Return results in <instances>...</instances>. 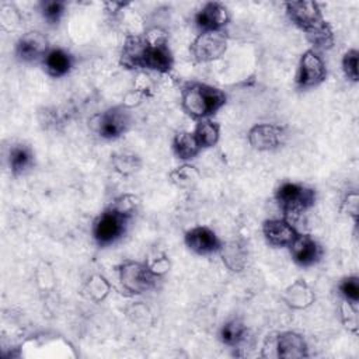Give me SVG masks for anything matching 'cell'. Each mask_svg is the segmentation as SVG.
<instances>
[{
    "mask_svg": "<svg viewBox=\"0 0 359 359\" xmlns=\"http://www.w3.org/2000/svg\"><path fill=\"white\" fill-rule=\"evenodd\" d=\"M226 104V94L217 87L191 83L184 87L181 105L185 114L196 121L210 118Z\"/></svg>",
    "mask_w": 359,
    "mask_h": 359,
    "instance_id": "obj_1",
    "label": "cell"
},
{
    "mask_svg": "<svg viewBox=\"0 0 359 359\" xmlns=\"http://www.w3.org/2000/svg\"><path fill=\"white\" fill-rule=\"evenodd\" d=\"M275 199L283 217L293 223L314 205L316 191L307 185L286 181L276 189Z\"/></svg>",
    "mask_w": 359,
    "mask_h": 359,
    "instance_id": "obj_2",
    "label": "cell"
},
{
    "mask_svg": "<svg viewBox=\"0 0 359 359\" xmlns=\"http://www.w3.org/2000/svg\"><path fill=\"white\" fill-rule=\"evenodd\" d=\"M118 278L122 287L130 294H143L156 286L157 276L146 262L125 261L118 266Z\"/></svg>",
    "mask_w": 359,
    "mask_h": 359,
    "instance_id": "obj_3",
    "label": "cell"
},
{
    "mask_svg": "<svg viewBox=\"0 0 359 359\" xmlns=\"http://www.w3.org/2000/svg\"><path fill=\"white\" fill-rule=\"evenodd\" d=\"M262 349V356L269 358L299 359L307 356V344L303 335L293 331H285L275 337H268Z\"/></svg>",
    "mask_w": 359,
    "mask_h": 359,
    "instance_id": "obj_4",
    "label": "cell"
},
{
    "mask_svg": "<svg viewBox=\"0 0 359 359\" xmlns=\"http://www.w3.org/2000/svg\"><path fill=\"white\" fill-rule=\"evenodd\" d=\"M129 219L107 208L94 222L93 237L100 247H107L119 240L128 227Z\"/></svg>",
    "mask_w": 359,
    "mask_h": 359,
    "instance_id": "obj_5",
    "label": "cell"
},
{
    "mask_svg": "<svg viewBox=\"0 0 359 359\" xmlns=\"http://www.w3.org/2000/svg\"><path fill=\"white\" fill-rule=\"evenodd\" d=\"M227 49V36L224 31H205L191 43V55L196 62H213L224 55Z\"/></svg>",
    "mask_w": 359,
    "mask_h": 359,
    "instance_id": "obj_6",
    "label": "cell"
},
{
    "mask_svg": "<svg viewBox=\"0 0 359 359\" xmlns=\"http://www.w3.org/2000/svg\"><path fill=\"white\" fill-rule=\"evenodd\" d=\"M327 77V69L323 57L314 49L306 50L300 60L296 73V86L299 88H311L321 84Z\"/></svg>",
    "mask_w": 359,
    "mask_h": 359,
    "instance_id": "obj_7",
    "label": "cell"
},
{
    "mask_svg": "<svg viewBox=\"0 0 359 359\" xmlns=\"http://www.w3.org/2000/svg\"><path fill=\"white\" fill-rule=\"evenodd\" d=\"M286 13L290 21L306 34L317 29L327 22L323 17L320 6L316 1H289L286 3Z\"/></svg>",
    "mask_w": 359,
    "mask_h": 359,
    "instance_id": "obj_8",
    "label": "cell"
},
{
    "mask_svg": "<svg viewBox=\"0 0 359 359\" xmlns=\"http://www.w3.org/2000/svg\"><path fill=\"white\" fill-rule=\"evenodd\" d=\"M130 125V114L125 105L112 107L104 111L97 119V132L102 139H116L123 135Z\"/></svg>",
    "mask_w": 359,
    "mask_h": 359,
    "instance_id": "obj_9",
    "label": "cell"
},
{
    "mask_svg": "<svg viewBox=\"0 0 359 359\" xmlns=\"http://www.w3.org/2000/svg\"><path fill=\"white\" fill-rule=\"evenodd\" d=\"M49 50L48 38L39 31H28L22 34L15 43V56L20 62L32 63L45 57Z\"/></svg>",
    "mask_w": 359,
    "mask_h": 359,
    "instance_id": "obj_10",
    "label": "cell"
},
{
    "mask_svg": "<svg viewBox=\"0 0 359 359\" xmlns=\"http://www.w3.org/2000/svg\"><path fill=\"white\" fill-rule=\"evenodd\" d=\"M285 130L275 123H258L248 132L250 144L258 151H271L285 142Z\"/></svg>",
    "mask_w": 359,
    "mask_h": 359,
    "instance_id": "obj_11",
    "label": "cell"
},
{
    "mask_svg": "<svg viewBox=\"0 0 359 359\" xmlns=\"http://www.w3.org/2000/svg\"><path fill=\"white\" fill-rule=\"evenodd\" d=\"M185 244L198 255H210L219 252L222 248L217 234L206 226H196L188 230L185 233Z\"/></svg>",
    "mask_w": 359,
    "mask_h": 359,
    "instance_id": "obj_12",
    "label": "cell"
},
{
    "mask_svg": "<svg viewBox=\"0 0 359 359\" xmlns=\"http://www.w3.org/2000/svg\"><path fill=\"white\" fill-rule=\"evenodd\" d=\"M230 13L227 7L217 1L206 3L195 15V25L201 32L205 31H223L229 24Z\"/></svg>",
    "mask_w": 359,
    "mask_h": 359,
    "instance_id": "obj_13",
    "label": "cell"
},
{
    "mask_svg": "<svg viewBox=\"0 0 359 359\" xmlns=\"http://www.w3.org/2000/svg\"><path fill=\"white\" fill-rule=\"evenodd\" d=\"M290 255L293 261L300 266H313L323 255L321 245L310 234H297L290 243Z\"/></svg>",
    "mask_w": 359,
    "mask_h": 359,
    "instance_id": "obj_14",
    "label": "cell"
},
{
    "mask_svg": "<svg viewBox=\"0 0 359 359\" xmlns=\"http://www.w3.org/2000/svg\"><path fill=\"white\" fill-rule=\"evenodd\" d=\"M262 234L268 244L273 247H289L299 231L292 222L282 219H269L262 224Z\"/></svg>",
    "mask_w": 359,
    "mask_h": 359,
    "instance_id": "obj_15",
    "label": "cell"
},
{
    "mask_svg": "<svg viewBox=\"0 0 359 359\" xmlns=\"http://www.w3.org/2000/svg\"><path fill=\"white\" fill-rule=\"evenodd\" d=\"M147 42L143 35L128 34L121 50V65L126 69H142Z\"/></svg>",
    "mask_w": 359,
    "mask_h": 359,
    "instance_id": "obj_16",
    "label": "cell"
},
{
    "mask_svg": "<svg viewBox=\"0 0 359 359\" xmlns=\"http://www.w3.org/2000/svg\"><path fill=\"white\" fill-rule=\"evenodd\" d=\"M172 65H174V57L168 48V43L151 45L147 42L142 69L153 70L157 73H168L172 69Z\"/></svg>",
    "mask_w": 359,
    "mask_h": 359,
    "instance_id": "obj_17",
    "label": "cell"
},
{
    "mask_svg": "<svg viewBox=\"0 0 359 359\" xmlns=\"http://www.w3.org/2000/svg\"><path fill=\"white\" fill-rule=\"evenodd\" d=\"M43 70L55 79L66 76L73 67V56L62 49V48H52L48 50L45 57L42 59Z\"/></svg>",
    "mask_w": 359,
    "mask_h": 359,
    "instance_id": "obj_18",
    "label": "cell"
},
{
    "mask_svg": "<svg viewBox=\"0 0 359 359\" xmlns=\"http://www.w3.org/2000/svg\"><path fill=\"white\" fill-rule=\"evenodd\" d=\"M314 299V292L303 279H296L290 286L286 287L283 294L285 303L294 310H302L311 306Z\"/></svg>",
    "mask_w": 359,
    "mask_h": 359,
    "instance_id": "obj_19",
    "label": "cell"
},
{
    "mask_svg": "<svg viewBox=\"0 0 359 359\" xmlns=\"http://www.w3.org/2000/svg\"><path fill=\"white\" fill-rule=\"evenodd\" d=\"M172 150L178 158L187 161L195 158L202 150V147L194 132L181 130L174 136Z\"/></svg>",
    "mask_w": 359,
    "mask_h": 359,
    "instance_id": "obj_20",
    "label": "cell"
},
{
    "mask_svg": "<svg viewBox=\"0 0 359 359\" xmlns=\"http://www.w3.org/2000/svg\"><path fill=\"white\" fill-rule=\"evenodd\" d=\"M222 254V259L224 265L234 272L241 271L247 262V250L240 241H229L227 244H222L219 251Z\"/></svg>",
    "mask_w": 359,
    "mask_h": 359,
    "instance_id": "obj_21",
    "label": "cell"
},
{
    "mask_svg": "<svg viewBox=\"0 0 359 359\" xmlns=\"http://www.w3.org/2000/svg\"><path fill=\"white\" fill-rule=\"evenodd\" d=\"M247 338V327L240 318L227 320L219 331V339L227 346H238Z\"/></svg>",
    "mask_w": 359,
    "mask_h": 359,
    "instance_id": "obj_22",
    "label": "cell"
},
{
    "mask_svg": "<svg viewBox=\"0 0 359 359\" xmlns=\"http://www.w3.org/2000/svg\"><path fill=\"white\" fill-rule=\"evenodd\" d=\"M34 164V154L28 146L15 144L8 153V165L14 175H21Z\"/></svg>",
    "mask_w": 359,
    "mask_h": 359,
    "instance_id": "obj_23",
    "label": "cell"
},
{
    "mask_svg": "<svg viewBox=\"0 0 359 359\" xmlns=\"http://www.w3.org/2000/svg\"><path fill=\"white\" fill-rule=\"evenodd\" d=\"M194 133H195V136H196L202 149L212 147L219 142L220 126L215 121H212L210 118L201 119V121H198Z\"/></svg>",
    "mask_w": 359,
    "mask_h": 359,
    "instance_id": "obj_24",
    "label": "cell"
},
{
    "mask_svg": "<svg viewBox=\"0 0 359 359\" xmlns=\"http://www.w3.org/2000/svg\"><path fill=\"white\" fill-rule=\"evenodd\" d=\"M112 165L115 171L122 175H130L140 167V158L135 153L119 151L112 156Z\"/></svg>",
    "mask_w": 359,
    "mask_h": 359,
    "instance_id": "obj_25",
    "label": "cell"
},
{
    "mask_svg": "<svg viewBox=\"0 0 359 359\" xmlns=\"http://www.w3.org/2000/svg\"><path fill=\"white\" fill-rule=\"evenodd\" d=\"M306 35H307V39L310 41V43L314 46V50L330 49L334 45V34H332V29L328 25V22L323 24L321 27H318L317 29H314Z\"/></svg>",
    "mask_w": 359,
    "mask_h": 359,
    "instance_id": "obj_26",
    "label": "cell"
},
{
    "mask_svg": "<svg viewBox=\"0 0 359 359\" xmlns=\"http://www.w3.org/2000/svg\"><path fill=\"white\" fill-rule=\"evenodd\" d=\"M198 178H199L198 170L189 164H182L170 172L171 182L182 188L194 185L198 181Z\"/></svg>",
    "mask_w": 359,
    "mask_h": 359,
    "instance_id": "obj_27",
    "label": "cell"
},
{
    "mask_svg": "<svg viewBox=\"0 0 359 359\" xmlns=\"http://www.w3.org/2000/svg\"><path fill=\"white\" fill-rule=\"evenodd\" d=\"M109 282L102 275H93L86 283V292L94 302H102L109 293Z\"/></svg>",
    "mask_w": 359,
    "mask_h": 359,
    "instance_id": "obj_28",
    "label": "cell"
},
{
    "mask_svg": "<svg viewBox=\"0 0 359 359\" xmlns=\"http://www.w3.org/2000/svg\"><path fill=\"white\" fill-rule=\"evenodd\" d=\"M137 206H139L137 196H135L132 194H123V195H119L118 198H115L108 208H111L112 210L118 212L119 215L130 219L135 215V212L137 210Z\"/></svg>",
    "mask_w": 359,
    "mask_h": 359,
    "instance_id": "obj_29",
    "label": "cell"
},
{
    "mask_svg": "<svg viewBox=\"0 0 359 359\" xmlns=\"http://www.w3.org/2000/svg\"><path fill=\"white\" fill-rule=\"evenodd\" d=\"M39 8L42 17L48 21V24H57L66 11V3L59 0H48L42 1L39 4Z\"/></svg>",
    "mask_w": 359,
    "mask_h": 359,
    "instance_id": "obj_30",
    "label": "cell"
},
{
    "mask_svg": "<svg viewBox=\"0 0 359 359\" xmlns=\"http://www.w3.org/2000/svg\"><path fill=\"white\" fill-rule=\"evenodd\" d=\"M338 287H339V293L344 297V300L358 306V302H359V279H358V276L344 278Z\"/></svg>",
    "mask_w": 359,
    "mask_h": 359,
    "instance_id": "obj_31",
    "label": "cell"
},
{
    "mask_svg": "<svg viewBox=\"0 0 359 359\" xmlns=\"http://www.w3.org/2000/svg\"><path fill=\"white\" fill-rule=\"evenodd\" d=\"M358 57L359 52L356 49H349L342 57V72L345 77L353 83L358 81Z\"/></svg>",
    "mask_w": 359,
    "mask_h": 359,
    "instance_id": "obj_32",
    "label": "cell"
},
{
    "mask_svg": "<svg viewBox=\"0 0 359 359\" xmlns=\"http://www.w3.org/2000/svg\"><path fill=\"white\" fill-rule=\"evenodd\" d=\"M341 318L344 325L353 334H358V309L356 304H352L346 300L341 304Z\"/></svg>",
    "mask_w": 359,
    "mask_h": 359,
    "instance_id": "obj_33",
    "label": "cell"
},
{
    "mask_svg": "<svg viewBox=\"0 0 359 359\" xmlns=\"http://www.w3.org/2000/svg\"><path fill=\"white\" fill-rule=\"evenodd\" d=\"M146 264L149 265V268L151 269V272H153L157 278L163 276V275L167 273L168 269H170V261H168L167 255H164V254H158L157 257L151 258V259L147 261Z\"/></svg>",
    "mask_w": 359,
    "mask_h": 359,
    "instance_id": "obj_34",
    "label": "cell"
},
{
    "mask_svg": "<svg viewBox=\"0 0 359 359\" xmlns=\"http://www.w3.org/2000/svg\"><path fill=\"white\" fill-rule=\"evenodd\" d=\"M358 203H359V196L356 192H352V194H348V196L345 198L342 206L345 209V212L348 215H351L353 219L358 217Z\"/></svg>",
    "mask_w": 359,
    "mask_h": 359,
    "instance_id": "obj_35",
    "label": "cell"
}]
</instances>
